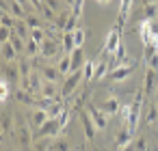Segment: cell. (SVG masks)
<instances>
[{"instance_id":"obj_21","label":"cell","mask_w":158,"mask_h":151,"mask_svg":"<svg viewBox=\"0 0 158 151\" xmlns=\"http://www.w3.org/2000/svg\"><path fill=\"white\" fill-rule=\"evenodd\" d=\"M130 140H132V134H130V129H128V127H121V129L117 132L115 145H117V149L121 151L123 147H128V145H130Z\"/></svg>"},{"instance_id":"obj_19","label":"cell","mask_w":158,"mask_h":151,"mask_svg":"<svg viewBox=\"0 0 158 151\" xmlns=\"http://www.w3.org/2000/svg\"><path fill=\"white\" fill-rule=\"evenodd\" d=\"M41 76H44L46 82H56V80L61 78V71H59V67H54V65H44V67H41Z\"/></svg>"},{"instance_id":"obj_10","label":"cell","mask_w":158,"mask_h":151,"mask_svg":"<svg viewBox=\"0 0 158 151\" xmlns=\"http://www.w3.org/2000/svg\"><path fill=\"white\" fill-rule=\"evenodd\" d=\"M2 11H9V13H11V15H13L15 20H20V18H22V20H26V18H28V13L24 11V7H22V5H18L15 0H9V2H2Z\"/></svg>"},{"instance_id":"obj_9","label":"cell","mask_w":158,"mask_h":151,"mask_svg":"<svg viewBox=\"0 0 158 151\" xmlns=\"http://www.w3.org/2000/svg\"><path fill=\"white\" fill-rule=\"evenodd\" d=\"M156 89H158V71L147 69V71H145V84H143V93H145V95H152V93H156Z\"/></svg>"},{"instance_id":"obj_33","label":"cell","mask_w":158,"mask_h":151,"mask_svg":"<svg viewBox=\"0 0 158 151\" xmlns=\"http://www.w3.org/2000/svg\"><path fill=\"white\" fill-rule=\"evenodd\" d=\"M72 35H74V46H76V48H82V46H85V41H87V30L76 28Z\"/></svg>"},{"instance_id":"obj_51","label":"cell","mask_w":158,"mask_h":151,"mask_svg":"<svg viewBox=\"0 0 158 151\" xmlns=\"http://www.w3.org/2000/svg\"><path fill=\"white\" fill-rule=\"evenodd\" d=\"M154 2H158V0H143V5H154Z\"/></svg>"},{"instance_id":"obj_44","label":"cell","mask_w":158,"mask_h":151,"mask_svg":"<svg viewBox=\"0 0 158 151\" xmlns=\"http://www.w3.org/2000/svg\"><path fill=\"white\" fill-rule=\"evenodd\" d=\"M72 9H74L72 13H74L76 18H80V15H82V9H85V0H76V5H74Z\"/></svg>"},{"instance_id":"obj_38","label":"cell","mask_w":158,"mask_h":151,"mask_svg":"<svg viewBox=\"0 0 158 151\" xmlns=\"http://www.w3.org/2000/svg\"><path fill=\"white\" fill-rule=\"evenodd\" d=\"M37 52H41V46L35 43L33 39H28V41H26V54H28V56H37Z\"/></svg>"},{"instance_id":"obj_45","label":"cell","mask_w":158,"mask_h":151,"mask_svg":"<svg viewBox=\"0 0 158 151\" xmlns=\"http://www.w3.org/2000/svg\"><path fill=\"white\" fill-rule=\"evenodd\" d=\"M33 151H48V140H46V138L37 140V142H35V147H33Z\"/></svg>"},{"instance_id":"obj_39","label":"cell","mask_w":158,"mask_h":151,"mask_svg":"<svg viewBox=\"0 0 158 151\" xmlns=\"http://www.w3.org/2000/svg\"><path fill=\"white\" fill-rule=\"evenodd\" d=\"M69 119H72V112H69V110L65 108V112H63V114L59 117V125H61V132H63V129H65V127L69 125Z\"/></svg>"},{"instance_id":"obj_7","label":"cell","mask_w":158,"mask_h":151,"mask_svg":"<svg viewBox=\"0 0 158 151\" xmlns=\"http://www.w3.org/2000/svg\"><path fill=\"white\" fill-rule=\"evenodd\" d=\"M59 39H52V37H48L44 43H41V58H54L56 54H59V43H56Z\"/></svg>"},{"instance_id":"obj_4","label":"cell","mask_w":158,"mask_h":151,"mask_svg":"<svg viewBox=\"0 0 158 151\" xmlns=\"http://www.w3.org/2000/svg\"><path fill=\"white\" fill-rule=\"evenodd\" d=\"M61 134V125H59V119H48L44 123V127L37 129V140L39 138H50V136H59Z\"/></svg>"},{"instance_id":"obj_23","label":"cell","mask_w":158,"mask_h":151,"mask_svg":"<svg viewBox=\"0 0 158 151\" xmlns=\"http://www.w3.org/2000/svg\"><path fill=\"white\" fill-rule=\"evenodd\" d=\"M15 58H18V50L13 48V43H11V41L2 43V61H5V63H13Z\"/></svg>"},{"instance_id":"obj_22","label":"cell","mask_w":158,"mask_h":151,"mask_svg":"<svg viewBox=\"0 0 158 151\" xmlns=\"http://www.w3.org/2000/svg\"><path fill=\"white\" fill-rule=\"evenodd\" d=\"M132 5H134V0H121V5H119V22H117V26H123V24H126V20H128V15H130V11H132Z\"/></svg>"},{"instance_id":"obj_53","label":"cell","mask_w":158,"mask_h":151,"mask_svg":"<svg viewBox=\"0 0 158 151\" xmlns=\"http://www.w3.org/2000/svg\"><path fill=\"white\" fill-rule=\"evenodd\" d=\"M98 2H100V5H108V2H110V0H98Z\"/></svg>"},{"instance_id":"obj_43","label":"cell","mask_w":158,"mask_h":151,"mask_svg":"<svg viewBox=\"0 0 158 151\" xmlns=\"http://www.w3.org/2000/svg\"><path fill=\"white\" fill-rule=\"evenodd\" d=\"M76 24H78V18L72 13V15H69V22H67V26H65L63 33H74V30H76Z\"/></svg>"},{"instance_id":"obj_49","label":"cell","mask_w":158,"mask_h":151,"mask_svg":"<svg viewBox=\"0 0 158 151\" xmlns=\"http://www.w3.org/2000/svg\"><path fill=\"white\" fill-rule=\"evenodd\" d=\"M15 2H18V5H22L24 9H26V5H31V2H28V0H15Z\"/></svg>"},{"instance_id":"obj_41","label":"cell","mask_w":158,"mask_h":151,"mask_svg":"<svg viewBox=\"0 0 158 151\" xmlns=\"http://www.w3.org/2000/svg\"><path fill=\"white\" fill-rule=\"evenodd\" d=\"M26 24H28V28H31V30L41 28V20H39L37 15H28V18H26Z\"/></svg>"},{"instance_id":"obj_27","label":"cell","mask_w":158,"mask_h":151,"mask_svg":"<svg viewBox=\"0 0 158 151\" xmlns=\"http://www.w3.org/2000/svg\"><path fill=\"white\" fill-rule=\"evenodd\" d=\"M59 71H61V76H69L72 74V56L69 54H63L61 58H59Z\"/></svg>"},{"instance_id":"obj_52","label":"cell","mask_w":158,"mask_h":151,"mask_svg":"<svg viewBox=\"0 0 158 151\" xmlns=\"http://www.w3.org/2000/svg\"><path fill=\"white\" fill-rule=\"evenodd\" d=\"M65 2H67L69 7H74V5H76V0H65Z\"/></svg>"},{"instance_id":"obj_17","label":"cell","mask_w":158,"mask_h":151,"mask_svg":"<svg viewBox=\"0 0 158 151\" xmlns=\"http://www.w3.org/2000/svg\"><path fill=\"white\" fill-rule=\"evenodd\" d=\"M158 18V2L154 5H145L141 9V22H154Z\"/></svg>"},{"instance_id":"obj_37","label":"cell","mask_w":158,"mask_h":151,"mask_svg":"<svg viewBox=\"0 0 158 151\" xmlns=\"http://www.w3.org/2000/svg\"><path fill=\"white\" fill-rule=\"evenodd\" d=\"M69 15L72 13H59V18H56V30H65V26H67V22H69Z\"/></svg>"},{"instance_id":"obj_36","label":"cell","mask_w":158,"mask_h":151,"mask_svg":"<svg viewBox=\"0 0 158 151\" xmlns=\"http://www.w3.org/2000/svg\"><path fill=\"white\" fill-rule=\"evenodd\" d=\"M39 11H41V15H44V18L48 20V22H54V20L59 18V15H56V11H54V9H50L48 5H44V7H41Z\"/></svg>"},{"instance_id":"obj_54","label":"cell","mask_w":158,"mask_h":151,"mask_svg":"<svg viewBox=\"0 0 158 151\" xmlns=\"http://www.w3.org/2000/svg\"><path fill=\"white\" fill-rule=\"evenodd\" d=\"M156 101H158V89H156Z\"/></svg>"},{"instance_id":"obj_32","label":"cell","mask_w":158,"mask_h":151,"mask_svg":"<svg viewBox=\"0 0 158 151\" xmlns=\"http://www.w3.org/2000/svg\"><path fill=\"white\" fill-rule=\"evenodd\" d=\"M18 67H20V74H22V80H26L35 69H33V63L31 61H26V58H22L20 63H18Z\"/></svg>"},{"instance_id":"obj_18","label":"cell","mask_w":158,"mask_h":151,"mask_svg":"<svg viewBox=\"0 0 158 151\" xmlns=\"http://www.w3.org/2000/svg\"><path fill=\"white\" fill-rule=\"evenodd\" d=\"M72 71H76V69H82L85 65H87V58H85V52H82V48H76L72 54Z\"/></svg>"},{"instance_id":"obj_46","label":"cell","mask_w":158,"mask_h":151,"mask_svg":"<svg viewBox=\"0 0 158 151\" xmlns=\"http://www.w3.org/2000/svg\"><path fill=\"white\" fill-rule=\"evenodd\" d=\"M147 67H149V69H154V71H158V52L147 61Z\"/></svg>"},{"instance_id":"obj_5","label":"cell","mask_w":158,"mask_h":151,"mask_svg":"<svg viewBox=\"0 0 158 151\" xmlns=\"http://www.w3.org/2000/svg\"><path fill=\"white\" fill-rule=\"evenodd\" d=\"M121 26H115L110 33H108V37H106V52L108 54H115L117 52V48L121 46Z\"/></svg>"},{"instance_id":"obj_20","label":"cell","mask_w":158,"mask_h":151,"mask_svg":"<svg viewBox=\"0 0 158 151\" xmlns=\"http://www.w3.org/2000/svg\"><path fill=\"white\" fill-rule=\"evenodd\" d=\"M15 99H18V101H20L22 106H37V97H35L33 93L24 91V89L15 91Z\"/></svg>"},{"instance_id":"obj_25","label":"cell","mask_w":158,"mask_h":151,"mask_svg":"<svg viewBox=\"0 0 158 151\" xmlns=\"http://www.w3.org/2000/svg\"><path fill=\"white\" fill-rule=\"evenodd\" d=\"M63 112H65V101H61V99H54V101L50 104V108H48L50 119H59Z\"/></svg>"},{"instance_id":"obj_13","label":"cell","mask_w":158,"mask_h":151,"mask_svg":"<svg viewBox=\"0 0 158 151\" xmlns=\"http://www.w3.org/2000/svg\"><path fill=\"white\" fill-rule=\"evenodd\" d=\"M13 134H15L13 138H15V142H18V145H22V147H31L33 136H31V129H28L26 125H20V127H18Z\"/></svg>"},{"instance_id":"obj_26","label":"cell","mask_w":158,"mask_h":151,"mask_svg":"<svg viewBox=\"0 0 158 151\" xmlns=\"http://www.w3.org/2000/svg\"><path fill=\"white\" fill-rule=\"evenodd\" d=\"M141 119H143L147 125L156 123V121H158V106H156V104H149V106L145 108V114H143Z\"/></svg>"},{"instance_id":"obj_14","label":"cell","mask_w":158,"mask_h":151,"mask_svg":"<svg viewBox=\"0 0 158 151\" xmlns=\"http://www.w3.org/2000/svg\"><path fill=\"white\" fill-rule=\"evenodd\" d=\"M132 71H134V65H121V67H117V69L110 71V80L113 82H121L128 76H132Z\"/></svg>"},{"instance_id":"obj_47","label":"cell","mask_w":158,"mask_h":151,"mask_svg":"<svg viewBox=\"0 0 158 151\" xmlns=\"http://www.w3.org/2000/svg\"><path fill=\"white\" fill-rule=\"evenodd\" d=\"M46 5H48L50 9H54V11H59V7H61L59 0H46Z\"/></svg>"},{"instance_id":"obj_35","label":"cell","mask_w":158,"mask_h":151,"mask_svg":"<svg viewBox=\"0 0 158 151\" xmlns=\"http://www.w3.org/2000/svg\"><path fill=\"white\" fill-rule=\"evenodd\" d=\"M82 71H85V82L93 80V74H95V63H93V61H87V65L82 67Z\"/></svg>"},{"instance_id":"obj_8","label":"cell","mask_w":158,"mask_h":151,"mask_svg":"<svg viewBox=\"0 0 158 151\" xmlns=\"http://www.w3.org/2000/svg\"><path fill=\"white\" fill-rule=\"evenodd\" d=\"M87 112H89V117L93 119V123L98 125V129H104V127H106V114L100 110V106L89 104V106H87Z\"/></svg>"},{"instance_id":"obj_28","label":"cell","mask_w":158,"mask_h":151,"mask_svg":"<svg viewBox=\"0 0 158 151\" xmlns=\"http://www.w3.org/2000/svg\"><path fill=\"white\" fill-rule=\"evenodd\" d=\"M61 43H63V52H65V54H72V52L76 50V46H74V35H72V33H63V35H61Z\"/></svg>"},{"instance_id":"obj_29","label":"cell","mask_w":158,"mask_h":151,"mask_svg":"<svg viewBox=\"0 0 158 151\" xmlns=\"http://www.w3.org/2000/svg\"><path fill=\"white\" fill-rule=\"evenodd\" d=\"M0 24H2V28H9V30H15V26H18L15 18L9 11H2V15H0Z\"/></svg>"},{"instance_id":"obj_15","label":"cell","mask_w":158,"mask_h":151,"mask_svg":"<svg viewBox=\"0 0 158 151\" xmlns=\"http://www.w3.org/2000/svg\"><path fill=\"white\" fill-rule=\"evenodd\" d=\"M100 110H102L106 117H108V114L113 117V114H117V112L121 110V104H119L115 97H108V99H104V101L100 104Z\"/></svg>"},{"instance_id":"obj_1","label":"cell","mask_w":158,"mask_h":151,"mask_svg":"<svg viewBox=\"0 0 158 151\" xmlns=\"http://www.w3.org/2000/svg\"><path fill=\"white\" fill-rule=\"evenodd\" d=\"M80 82H85V71H82V69L72 71V74L65 78L63 86H61V97H69V95H74V91L80 86Z\"/></svg>"},{"instance_id":"obj_40","label":"cell","mask_w":158,"mask_h":151,"mask_svg":"<svg viewBox=\"0 0 158 151\" xmlns=\"http://www.w3.org/2000/svg\"><path fill=\"white\" fill-rule=\"evenodd\" d=\"M52 151H69V142L65 138H59L54 145H52Z\"/></svg>"},{"instance_id":"obj_12","label":"cell","mask_w":158,"mask_h":151,"mask_svg":"<svg viewBox=\"0 0 158 151\" xmlns=\"http://www.w3.org/2000/svg\"><path fill=\"white\" fill-rule=\"evenodd\" d=\"M80 121H82V127H85V138L91 140L98 132V125L93 123V119L89 117V112H80Z\"/></svg>"},{"instance_id":"obj_16","label":"cell","mask_w":158,"mask_h":151,"mask_svg":"<svg viewBox=\"0 0 158 151\" xmlns=\"http://www.w3.org/2000/svg\"><path fill=\"white\" fill-rule=\"evenodd\" d=\"M59 89H56V82H44L41 91H39V97H46V99H59Z\"/></svg>"},{"instance_id":"obj_42","label":"cell","mask_w":158,"mask_h":151,"mask_svg":"<svg viewBox=\"0 0 158 151\" xmlns=\"http://www.w3.org/2000/svg\"><path fill=\"white\" fill-rule=\"evenodd\" d=\"M134 149H136V151H149V145H147V140H145L143 136H139L136 142H134Z\"/></svg>"},{"instance_id":"obj_31","label":"cell","mask_w":158,"mask_h":151,"mask_svg":"<svg viewBox=\"0 0 158 151\" xmlns=\"http://www.w3.org/2000/svg\"><path fill=\"white\" fill-rule=\"evenodd\" d=\"M18 37H22L24 41H28L31 39V28H28V24H26V20H22V22H18V26H15V30H13Z\"/></svg>"},{"instance_id":"obj_3","label":"cell","mask_w":158,"mask_h":151,"mask_svg":"<svg viewBox=\"0 0 158 151\" xmlns=\"http://www.w3.org/2000/svg\"><path fill=\"white\" fill-rule=\"evenodd\" d=\"M44 82H46V80H44V76H41V74H39V71L35 69V71H33V74H31V76H28L26 80H22V89L35 95V93H39V91H41Z\"/></svg>"},{"instance_id":"obj_6","label":"cell","mask_w":158,"mask_h":151,"mask_svg":"<svg viewBox=\"0 0 158 151\" xmlns=\"http://www.w3.org/2000/svg\"><path fill=\"white\" fill-rule=\"evenodd\" d=\"M2 78H5L9 84H18V82H20V78H22L20 67H18V65H13V63H5V65H2Z\"/></svg>"},{"instance_id":"obj_34","label":"cell","mask_w":158,"mask_h":151,"mask_svg":"<svg viewBox=\"0 0 158 151\" xmlns=\"http://www.w3.org/2000/svg\"><path fill=\"white\" fill-rule=\"evenodd\" d=\"M31 39H33L35 43H39V46H41V43L48 39V35H46V30H44V28H35V30H31Z\"/></svg>"},{"instance_id":"obj_48","label":"cell","mask_w":158,"mask_h":151,"mask_svg":"<svg viewBox=\"0 0 158 151\" xmlns=\"http://www.w3.org/2000/svg\"><path fill=\"white\" fill-rule=\"evenodd\" d=\"M28 2H31V5H33V7H35V9H37V11H39V9H41V7H44V5H41V2H39V0H28Z\"/></svg>"},{"instance_id":"obj_11","label":"cell","mask_w":158,"mask_h":151,"mask_svg":"<svg viewBox=\"0 0 158 151\" xmlns=\"http://www.w3.org/2000/svg\"><path fill=\"white\" fill-rule=\"evenodd\" d=\"M31 125L35 127V129H39V127H44V123L50 119V114H48V110H41V108H35L33 112H31Z\"/></svg>"},{"instance_id":"obj_24","label":"cell","mask_w":158,"mask_h":151,"mask_svg":"<svg viewBox=\"0 0 158 151\" xmlns=\"http://www.w3.org/2000/svg\"><path fill=\"white\" fill-rule=\"evenodd\" d=\"M110 69V65H108V61H106V56H102L98 63H95V74H93V80H102L104 76H106V71Z\"/></svg>"},{"instance_id":"obj_50","label":"cell","mask_w":158,"mask_h":151,"mask_svg":"<svg viewBox=\"0 0 158 151\" xmlns=\"http://www.w3.org/2000/svg\"><path fill=\"white\" fill-rule=\"evenodd\" d=\"M121 151H136V149H134V145H128V147H123Z\"/></svg>"},{"instance_id":"obj_30","label":"cell","mask_w":158,"mask_h":151,"mask_svg":"<svg viewBox=\"0 0 158 151\" xmlns=\"http://www.w3.org/2000/svg\"><path fill=\"white\" fill-rule=\"evenodd\" d=\"M0 125H2V134H13V114L9 112H2V121H0Z\"/></svg>"},{"instance_id":"obj_2","label":"cell","mask_w":158,"mask_h":151,"mask_svg":"<svg viewBox=\"0 0 158 151\" xmlns=\"http://www.w3.org/2000/svg\"><path fill=\"white\" fill-rule=\"evenodd\" d=\"M141 97H143V91H139L136 97H134V101L130 104V117H128V129H130V134H134L139 129V123H141V117H143Z\"/></svg>"}]
</instances>
